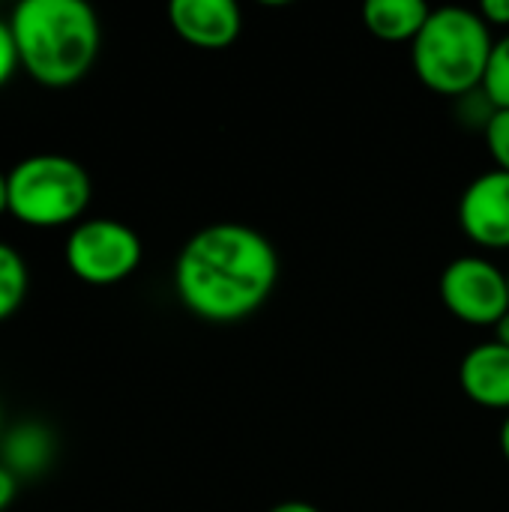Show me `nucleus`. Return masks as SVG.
I'll return each mask as SVG.
<instances>
[{
	"label": "nucleus",
	"mask_w": 509,
	"mask_h": 512,
	"mask_svg": "<svg viewBox=\"0 0 509 512\" xmlns=\"http://www.w3.org/2000/svg\"><path fill=\"white\" fill-rule=\"evenodd\" d=\"M279 252L267 234L243 222L195 231L174 261V291L186 312L210 324L252 318L276 291Z\"/></svg>",
	"instance_id": "f257e3e1"
},
{
	"label": "nucleus",
	"mask_w": 509,
	"mask_h": 512,
	"mask_svg": "<svg viewBox=\"0 0 509 512\" xmlns=\"http://www.w3.org/2000/svg\"><path fill=\"white\" fill-rule=\"evenodd\" d=\"M9 27L21 69L45 87H72L96 63L102 27L84 0H21Z\"/></svg>",
	"instance_id": "f03ea898"
},
{
	"label": "nucleus",
	"mask_w": 509,
	"mask_h": 512,
	"mask_svg": "<svg viewBox=\"0 0 509 512\" xmlns=\"http://www.w3.org/2000/svg\"><path fill=\"white\" fill-rule=\"evenodd\" d=\"M492 27L468 6H438L411 42L417 78L441 96H471L492 60Z\"/></svg>",
	"instance_id": "7ed1b4c3"
},
{
	"label": "nucleus",
	"mask_w": 509,
	"mask_h": 512,
	"mask_svg": "<svg viewBox=\"0 0 509 512\" xmlns=\"http://www.w3.org/2000/svg\"><path fill=\"white\" fill-rule=\"evenodd\" d=\"M93 198L87 168L60 153H36L9 171V213L30 228L78 225Z\"/></svg>",
	"instance_id": "20e7f679"
},
{
	"label": "nucleus",
	"mask_w": 509,
	"mask_h": 512,
	"mask_svg": "<svg viewBox=\"0 0 509 512\" xmlns=\"http://www.w3.org/2000/svg\"><path fill=\"white\" fill-rule=\"evenodd\" d=\"M66 267L87 285H117L129 279L144 258L141 237L117 219H81L66 237Z\"/></svg>",
	"instance_id": "39448f33"
},
{
	"label": "nucleus",
	"mask_w": 509,
	"mask_h": 512,
	"mask_svg": "<svg viewBox=\"0 0 509 512\" xmlns=\"http://www.w3.org/2000/svg\"><path fill=\"white\" fill-rule=\"evenodd\" d=\"M444 309L471 327H495L509 312L507 273L486 255H459L441 273Z\"/></svg>",
	"instance_id": "423d86ee"
},
{
	"label": "nucleus",
	"mask_w": 509,
	"mask_h": 512,
	"mask_svg": "<svg viewBox=\"0 0 509 512\" xmlns=\"http://www.w3.org/2000/svg\"><path fill=\"white\" fill-rule=\"evenodd\" d=\"M459 228L480 246L501 252L509 249V174L501 168L474 177L459 198Z\"/></svg>",
	"instance_id": "0eeeda50"
},
{
	"label": "nucleus",
	"mask_w": 509,
	"mask_h": 512,
	"mask_svg": "<svg viewBox=\"0 0 509 512\" xmlns=\"http://www.w3.org/2000/svg\"><path fill=\"white\" fill-rule=\"evenodd\" d=\"M171 30L204 51L231 48L243 33V12L234 0H171Z\"/></svg>",
	"instance_id": "6e6552de"
},
{
	"label": "nucleus",
	"mask_w": 509,
	"mask_h": 512,
	"mask_svg": "<svg viewBox=\"0 0 509 512\" xmlns=\"http://www.w3.org/2000/svg\"><path fill=\"white\" fill-rule=\"evenodd\" d=\"M459 387L474 405L509 414V348L495 339L474 345L459 363Z\"/></svg>",
	"instance_id": "1a4fd4ad"
},
{
	"label": "nucleus",
	"mask_w": 509,
	"mask_h": 512,
	"mask_svg": "<svg viewBox=\"0 0 509 512\" xmlns=\"http://www.w3.org/2000/svg\"><path fill=\"white\" fill-rule=\"evenodd\" d=\"M432 6L423 0H369L363 3V24L384 42H414L429 21Z\"/></svg>",
	"instance_id": "9d476101"
},
{
	"label": "nucleus",
	"mask_w": 509,
	"mask_h": 512,
	"mask_svg": "<svg viewBox=\"0 0 509 512\" xmlns=\"http://www.w3.org/2000/svg\"><path fill=\"white\" fill-rule=\"evenodd\" d=\"M54 459V438L39 423H21L3 441V465L15 477L42 474Z\"/></svg>",
	"instance_id": "9b49d317"
},
{
	"label": "nucleus",
	"mask_w": 509,
	"mask_h": 512,
	"mask_svg": "<svg viewBox=\"0 0 509 512\" xmlns=\"http://www.w3.org/2000/svg\"><path fill=\"white\" fill-rule=\"evenodd\" d=\"M30 288V273L21 252L9 243H0V321L12 318Z\"/></svg>",
	"instance_id": "f8f14e48"
},
{
	"label": "nucleus",
	"mask_w": 509,
	"mask_h": 512,
	"mask_svg": "<svg viewBox=\"0 0 509 512\" xmlns=\"http://www.w3.org/2000/svg\"><path fill=\"white\" fill-rule=\"evenodd\" d=\"M480 90L492 108H509V33L495 39L492 60H489V69H486Z\"/></svg>",
	"instance_id": "ddd939ff"
},
{
	"label": "nucleus",
	"mask_w": 509,
	"mask_h": 512,
	"mask_svg": "<svg viewBox=\"0 0 509 512\" xmlns=\"http://www.w3.org/2000/svg\"><path fill=\"white\" fill-rule=\"evenodd\" d=\"M489 156L495 159V168L509 174V108H495L486 129H483Z\"/></svg>",
	"instance_id": "4468645a"
},
{
	"label": "nucleus",
	"mask_w": 509,
	"mask_h": 512,
	"mask_svg": "<svg viewBox=\"0 0 509 512\" xmlns=\"http://www.w3.org/2000/svg\"><path fill=\"white\" fill-rule=\"evenodd\" d=\"M18 48H15V36H12V27L9 21L0 18V87L15 75L18 69Z\"/></svg>",
	"instance_id": "2eb2a0df"
},
{
	"label": "nucleus",
	"mask_w": 509,
	"mask_h": 512,
	"mask_svg": "<svg viewBox=\"0 0 509 512\" xmlns=\"http://www.w3.org/2000/svg\"><path fill=\"white\" fill-rule=\"evenodd\" d=\"M477 12L489 27H509V0H483Z\"/></svg>",
	"instance_id": "dca6fc26"
},
{
	"label": "nucleus",
	"mask_w": 509,
	"mask_h": 512,
	"mask_svg": "<svg viewBox=\"0 0 509 512\" xmlns=\"http://www.w3.org/2000/svg\"><path fill=\"white\" fill-rule=\"evenodd\" d=\"M15 495H18V477L0 462V512L12 507Z\"/></svg>",
	"instance_id": "f3484780"
},
{
	"label": "nucleus",
	"mask_w": 509,
	"mask_h": 512,
	"mask_svg": "<svg viewBox=\"0 0 509 512\" xmlns=\"http://www.w3.org/2000/svg\"><path fill=\"white\" fill-rule=\"evenodd\" d=\"M267 512H321L315 504H309V501H282V504H276V507H270Z\"/></svg>",
	"instance_id": "a211bd4d"
},
{
	"label": "nucleus",
	"mask_w": 509,
	"mask_h": 512,
	"mask_svg": "<svg viewBox=\"0 0 509 512\" xmlns=\"http://www.w3.org/2000/svg\"><path fill=\"white\" fill-rule=\"evenodd\" d=\"M492 330H495V342H501L504 348H509V312L492 327Z\"/></svg>",
	"instance_id": "6ab92c4d"
},
{
	"label": "nucleus",
	"mask_w": 509,
	"mask_h": 512,
	"mask_svg": "<svg viewBox=\"0 0 509 512\" xmlns=\"http://www.w3.org/2000/svg\"><path fill=\"white\" fill-rule=\"evenodd\" d=\"M9 213V174L0 171V216Z\"/></svg>",
	"instance_id": "aec40b11"
},
{
	"label": "nucleus",
	"mask_w": 509,
	"mask_h": 512,
	"mask_svg": "<svg viewBox=\"0 0 509 512\" xmlns=\"http://www.w3.org/2000/svg\"><path fill=\"white\" fill-rule=\"evenodd\" d=\"M498 444H501V456L507 459V465H509V414H507V420L501 423V435H498Z\"/></svg>",
	"instance_id": "412c9836"
},
{
	"label": "nucleus",
	"mask_w": 509,
	"mask_h": 512,
	"mask_svg": "<svg viewBox=\"0 0 509 512\" xmlns=\"http://www.w3.org/2000/svg\"><path fill=\"white\" fill-rule=\"evenodd\" d=\"M507 285H509V270H507Z\"/></svg>",
	"instance_id": "4be33fe9"
}]
</instances>
